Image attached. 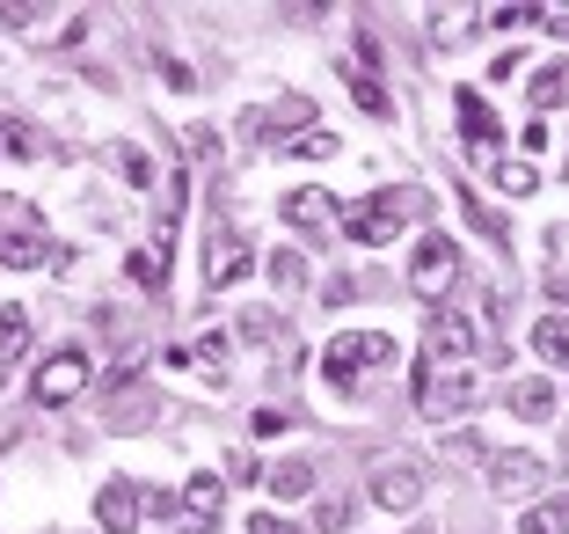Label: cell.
Instances as JSON below:
<instances>
[{
  "instance_id": "12",
  "label": "cell",
  "mask_w": 569,
  "mask_h": 534,
  "mask_svg": "<svg viewBox=\"0 0 569 534\" xmlns=\"http://www.w3.org/2000/svg\"><path fill=\"white\" fill-rule=\"evenodd\" d=\"M22 352H30V308L0 301V366H16Z\"/></svg>"
},
{
  "instance_id": "32",
  "label": "cell",
  "mask_w": 569,
  "mask_h": 534,
  "mask_svg": "<svg viewBox=\"0 0 569 534\" xmlns=\"http://www.w3.org/2000/svg\"><path fill=\"white\" fill-rule=\"evenodd\" d=\"M562 468H569V462H562Z\"/></svg>"
},
{
  "instance_id": "21",
  "label": "cell",
  "mask_w": 569,
  "mask_h": 534,
  "mask_svg": "<svg viewBox=\"0 0 569 534\" xmlns=\"http://www.w3.org/2000/svg\"><path fill=\"white\" fill-rule=\"evenodd\" d=\"M497 183H504V191H511V198L540 191V177H534V161H504V169H497Z\"/></svg>"
},
{
  "instance_id": "31",
  "label": "cell",
  "mask_w": 569,
  "mask_h": 534,
  "mask_svg": "<svg viewBox=\"0 0 569 534\" xmlns=\"http://www.w3.org/2000/svg\"><path fill=\"white\" fill-rule=\"evenodd\" d=\"M518 534H534V527H518Z\"/></svg>"
},
{
  "instance_id": "24",
  "label": "cell",
  "mask_w": 569,
  "mask_h": 534,
  "mask_svg": "<svg viewBox=\"0 0 569 534\" xmlns=\"http://www.w3.org/2000/svg\"><path fill=\"white\" fill-rule=\"evenodd\" d=\"M271 279L285 285V293H293V285H307V264H299L293 250H277V256H271Z\"/></svg>"
},
{
  "instance_id": "9",
  "label": "cell",
  "mask_w": 569,
  "mask_h": 534,
  "mask_svg": "<svg viewBox=\"0 0 569 534\" xmlns=\"http://www.w3.org/2000/svg\"><path fill=\"white\" fill-rule=\"evenodd\" d=\"M453 110H460V140H467V147H497V110H489L475 89L453 95Z\"/></svg>"
},
{
  "instance_id": "17",
  "label": "cell",
  "mask_w": 569,
  "mask_h": 534,
  "mask_svg": "<svg viewBox=\"0 0 569 534\" xmlns=\"http://www.w3.org/2000/svg\"><path fill=\"white\" fill-rule=\"evenodd\" d=\"M271 491H277V498H307V491H314V468L307 462H277L271 468Z\"/></svg>"
},
{
  "instance_id": "4",
  "label": "cell",
  "mask_w": 569,
  "mask_h": 534,
  "mask_svg": "<svg viewBox=\"0 0 569 534\" xmlns=\"http://www.w3.org/2000/svg\"><path fill=\"white\" fill-rule=\"evenodd\" d=\"M88 389V352L81 344H67V352H52L44 366H37V403H73V395Z\"/></svg>"
},
{
  "instance_id": "10",
  "label": "cell",
  "mask_w": 569,
  "mask_h": 534,
  "mask_svg": "<svg viewBox=\"0 0 569 534\" xmlns=\"http://www.w3.org/2000/svg\"><path fill=\"white\" fill-rule=\"evenodd\" d=\"M285 220H293L299 234H322V228H336V198L328 191H293L285 198Z\"/></svg>"
},
{
  "instance_id": "20",
  "label": "cell",
  "mask_w": 569,
  "mask_h": 534,
  "mask_svg": "<svg viewBox=\"0 0 569 534\" xmlns=\"http://www.w3.org/2000/svg\"><path fill=\"white\" fill-rule=\"evenodd\" d=\"M293 154H299V161H328V154H336V132L307 125V132H299V140H293Z\"/></svg>"
},
{
  "instance_id": "11",
  "label": "cell",
  "mask_w": 569,
  "mask_h": 534,
  "mask_svg": "<svg viewBox=\"0 0 569 534\" xmlns=\"http://www.w3.org/2000/svg\"><path fill=\"white\" fill-rule=\"evenodd\" d=\"M373 498L387 505V513H409V505L424 498V483H416V468H379V483H373Z\"/></svg>"
},
{
  "instance_id": "29",
  "label": "cell",
  "mask_w": 569,
  "mask_h": 534,
  "mask_svg": "<svg viewBox=\"0 0 569 534\" xmlns=\"http://www.w3.org/2000/svg\"><path fill=\"white\" fill-rule=\"evenodd\" d=\"M248 534H307V527H293V520H277V513H256V520H248Z\"/></svg>"
},
{
  "instance_id": "7",
  "label": "cell",
  "mask_w": 569,
  "mask_h": 534,
  "mask_svg": "<svg viewBox=\"0 0 569 534\" xmlns=\"http://www.w3.org/2000/svg\"><path fill=\"white\" fill-rule=\"evenodd\" d=\"M234 279H248V250H242V242H234V234H212V242H205V285H212V293H220V285H234Z\"/></svg>"
},
{
  "instance_id": "19",
  "label": "cell",
  "mask_w": 569,
  "mask_h": 534,
  "mask_svg": "<svg viewBox=\"0 0 569 534\" xmlns=\"http://www.w3.org/2000/svg\"><path fill=\"white\" fill-rule=\"evenodd\" d=\"M350 95H358V110H373V118H387V110H395V103H387V89H379L373 73H350Z\"/></svg>"
},
{
  "instance_id": "1",
  "label": "cell",
  "mask_w": 569,
  "mask_h": 534,
  "mask_svg": "<svg viewBox=\"0 0 569 534\" xmlns=\"http://www.w3.org/2000/svg\"><path fill=\"white\" fill-rule=\"evenodd\" d=\"M453 279H460V250H453L446 234H424V242H416V256H409V293L424 308H446Z\"/></svg>"
},
{
  "instance_id": "15",
  "label": "cell",
  "mask_w": 569,
  "mask_h": 534,
  "mask_svg": "<svg viewBox=\"0 0 569 534\" xmlns=\"http://www.w3.org/2000/svg\"><path fill=\"white\" fill-rule=\"evenodd\" d=\"M183 505H190L197 520H220V505H226V483H220V476H190V483H183Z\"/></svg>"
},
{
  "instance_id": "26",
  "label": "cell",
  "mask_w": 569,
  "mask_h": 534,
  "mask_svg": "<svg viewBox=\"0 0 569 534\" xmlns=\"http://www.w3.org/2000/svg\"><path fill=\"white\" fill-rule=\"evenodd\" d=\"M190 366H205V374H220V366H226V337H205L197 352H190Z\"/></svg>"
},
{
  "instance_id": "25",
  "label": "cell",
  "mask_w": 569,
  "mask_h": 534,
  "mask_svg": "<svg viewBox=\"0 0 569 534\" xmlns=\"http://www.w3.org/2000/svg\"><path fill=\"white\" fill-rule=\"evenodd\" d=\"M132 279H139V285H169V271H161V250H132Z\"/></svg>"
},
{
  "instance_id": "16",
  "label": "cell",
  "mask_w": 569,
  "mask_h": 534,
  "mask_svg": "<svg viewBox=\"0 0 569 534\" xmlns=\"http://www.w3.org/2000/svg\"><path fill=\"white\" fill-rule=\"evenodd\" d=\"M534 103H540V110H562V103H569V59H555V67L534 73Z\"/></svg>"
},
{
  "instance_id": "5",
  "label": "cell",
  "mask_w": 569,
  "mask_h": 534,
  "mask_svg": "<svg viewBox=\"0 0 569 534\" xmlns=\"http://www.w3.org/2000/svg\"><path fill=\"white\" fill-rule=\"evenodd\" d=\"M467 352H475V322L453 308H431V366H460Z\"/></svg>"
},
{
  "instance_id": "2",
  "label": "cell",
  "mask_w": 569,
  "mask_h": 534,
  "mask_svg": "<svg viewBox=\"0 0 569 534\" xmlns=\"http://www.w3.org/2000/svg\"><path fill=\"white\" fill-rule=\"evenodd\" d=\"M365 366H395V337H387V330H350V337L328 344V381H336L344 395L358 389Z\"/></svg>"
},
{
  "instance_id": "8",
  "label": "cell",
  "mask_w": 569,
  "mask_h": 534,
  "mask_svg": "<svg viewBox=\"0 0 569 534\" xmlns=\"http://www.w3.org/2000/svg\"><path fill=\"white\" fill-rule=\"evenodd\" d=\"M540 476H548V468H540L534 454H489V483H497L504 498H526Z\"/></svg>"
},
{
  "instance_id": "28",
  "label": "cell",
  "mask_w": 569,
  "mask_h": 534,
  "mask_svg": "<svg viewBox=\"0 0 569 534\" xmlns=\"http://www.w3.org/2000/svg\"><path fill=\"white\" fill-rule=\"evenodd\" d=\"M37 16H44V8H30V0H8V8H0V22H8V30H30Z\"/></svg>"
},
{
  "instance_id": "13",
  "label": "cell",
  "mask_w": 569,
  "mask_h": 534,
  "mask_svg": "<svg viewBox=\"0 0 569 534\" xmlns=\"http://www.w3.org/2000/svg\"><path fill=\"white\" fill-rule=\"evenodd\" d=\"M0 264L37 271V264H59V256H52V242H44V234H8V242H0Z\"/></svg>"
},
{
  "instance_id": "22",
  "label": "cell",
  "mask_w": 569,
  "mask_h": 534,
  "mask_svg": "<svg viewBox=\"0 0 569 534\" xmlns=\"http://www.w3.org/2000/svg\"><path fill=\"white\" fill-rule=\"evenodd\" d=\"M526 527H534V534H569V498H555V505H540V513H526Z\"/></svg>"
},
{
  "instance_id": "23",
  "label": "cell",
  "mask_w": 569,
  "mask_h": 534,
  "mask_svg": "<svg viewBox=\"0 0 569 534\" xmlns=\"http://www.w3.org/2000/svg\"><path fill=\"white\" fill-rule=\"evenodd\" d=\"M0 132H8V140H0V147H8V154H16V161H37V154H44V140H37L30 125H0Z\"/></svg>"
},
{
  "instance_id": "3",
  "label": "cell",
  "mask_w": 569,
  "mask_h": 534,
  "mask_svg": "<svg viewBox=\"0 0 569 534\" xmlns=\"http://www.w3.org/2000/svg\"><path fill=\"white\" fill-rule=\"evenodd\" d=\"M416 213V198L409 191H379V198H365V205H350L344 213V234L350 242H365V250H379V242H395L402 234V220Z\"/></svg>"
},
{
  "instance_id": "18",
  "label": "cell",
  "mask_w": 569,
  "mask_h": 534,
  "mask_svg": "<svg viewBox=\"0 0 569 534\" xmlns=\"http://www.w3.org/2000/svg\"><path fill=\"white\" fill-rule=\"evenodd\" d=\"M511 410H526V417H548V410H555V389H548V381H518V389H511Z\"/></svg>"
},
{
  "instance_id": "6",
  "label": "cell",
  "mask_w": 569,
  "mask_h": 534,
  "mask_svg": "<svg viewBox=\"0 0 569 534\" xmlns=\"http://www.w3.org/2000/svg\"><path fill=\"white\" fill-rule=\"evenodd\" d=\"M139 505H146V498H139V483L132 476H110L103 498H95V520H103L110 534H132L139 527Z\"/></svg>"
},
{
  "instance_id": "30",
  "label": "cell",
  "mask_w": 569,
  "mask_h": 534,
  "mask_svg": "<svg viewBox=\"0 0 569 534\" xmlns=\"http://www.w3.org/2000/svg\"><path fill=\"white\" fill-rule=\"evenodd\" d=\"M248 432H256V440H277V432H285V417H277V410H256V425H248Z\"/></svg>"
},
{
  "instance_id": "27",
  "label": "cell",
  "mask_w": 569,
  "mask_h": 534,
  "mask_svg": "<svg viewBox=\"0 0 569 534\" xmlns=\"http://www.w3.org/2000/svg\"><path fill=\"white\" fill-rule=\"evenodd\" d=\"M124 183H132V191H154V161H146V154H124Z\"/></svg>"
},
{
  "instance_id": "14",
  "label": "cell",
  "mask_w": 569,
  "mask_h": 534,
  "mask_svg": "<svg viewBox=\"0 0 569 534\" xmlns=\"http://www.w3.org/2000/svg\"><path fill=\"white\" fill-rule=\"evenodd\" d=\"M534 352L548 359V366H569V315H540L534 322Z\"/></svg>"
}]
</instances>
